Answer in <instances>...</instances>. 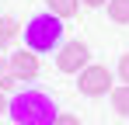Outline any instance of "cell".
<instances>
[{
	"label": "cell",
	"instance_id": "obj_1",
	"mask_svg": "<svg viewBox=\"0 0 129 125\" xmlns=\"http://www.w3.org/2000/svg\"><path fill=\"white\" fill-rule=\"evenodd\" d=\"M7 115L14 118V125H52L56 115H59V108H56V101L45 90L28 87V90L11 97V111Z\"/></svg>",
	"mask_w": 129,
	"mask_h": 125
},
{
	"label": "cell",
	"instance_id": "obj_2",
	"mask_svg": "<svg viewBox=\"0 0 129 125\" xmlns=\"http://www.w3.org/2000/svg\"><path fill=\"white\" fill-rule=\"evenodd\" d=\"M24 45L31 49V52H52V49H59L63 45V18H56V14H35V18L24 24Z\"/></svg>",
	"mask_w": 129,
	"mask_h": 125
},
{
	"label": "cell",
	"instance_id": "obj_3",
	"mask_svg": "<svg viewBox=\"0 0 129 125\" xmlns=\"http://www.w3.org/2000/svg\"><path fill=\"white\" fill-rule=\"evenodd\" d=\"M112 87H115V73L101 62H91L77 73V90L84 97H105V94H112Z\"/></svg>",
	"mask_w": 129,
	"mask_h": 125
},
{
	"label": "cell",
	"instance_id": "obj_4",
	"mask_svg": "<svg viewBox=\"0 0 129 125\" xmlns=\"http://www.w3.org/2000/svg\"><path fill=\"white\" fill-rule=\"evenodd\" d=\"M84 66H91V49H87V42H80V38H70V42H63L59 49H56V70L59 73H80Z\"/></svg>",
	"mask_w": 129,
	"mask_h": 125
},
{
	"label": "cell",
	"instance_id": "obj_5",
	"mask_svg": "<svg viewBox=\"0 0 129 125\" xmlns=\"http://www.w3.org/2000/svg\"><path fill=\"white\" fill-rule=\"evenodd\" d=\"M7 62H11V70H14V77L24 83L39 80V73H42V59H39V52H31L28 45L24 49H14L11 56H7Z\"/></svg>",
	"mask_w": 129,
	"mask_h": 125
},
{
	"label": "cell",
	"instance_id": "obj_6",
	"mask_svg": "<svg viewBox=\"0 0 129 125\" xmlns=\"http://www.w3.org/2000/svg\"><path fill=\"white\" fill-rule=\"evenodd\" d=\"M80 7H84L80 0H45V11H49V14H56V18H63V21L73 18Z\"/></svg>",
	"mask_w": 129,
	"mask_h": 125
},
{
	"label": "cell",
	"instance_id": "obj_7",
	"mask_svg": "<svg viewBox=\"0 0 129 125\" xmlns=\"http://www.w3.org/2000/svg\"><path fill=\"white\" fill-rule=\"evenodd\" d=\"M108 101H112V108H115V115H129V83H119V87H112Z\"/></svg>",
	"mask_w": 129,
	"mask_h": 125
},
{
	"label": "cell",
	"instance_id": "obj_8",
	"mask_svg": "<svg viewBox=\"0 0 129 125\" xmlns=\"http://www.w3.org/2000/svg\"><path fill=\"white\" fill-rule=\"evenodd\" d=\"M105 11H108V21H115V24H129V0H108Z\"/></svg>",
	"mask_w": 129,
	"mask_h": 125
},
{
	"label": "cell",
	"instance_id": "obj_9",
	"mask_svg": "<svg viewBox=\"0 0 129 125\" xmlns=\"http://www.w3.org/2000/svg\"><path fill=\"white\" fill-rule=\"evenodd\" d=\"M14 38H18V21H14V18H4V14H0V49H7Z\"/></svg>",
	"mask_w": 129,
	"mask_h": 125
},
{
	"label": "cell",
	"instance_id": "obj_10",
	"mask_svg": "<svg viewBox=\"0 0 129 125\" xmlns=\"http://www.w3.org/2000/svg\"><path fill=\"white\" fill-rule=\"evenodd\" d=\"M14 87H18V77H14L11 62H7V59H0V90H4V94H11Z\"/></svg>",
	"mask_w": 129,
	"mask_h": 125
},
{
	"label": "cell",
	"instance_id": "obj_11",
	"mask_svg": "<svg viewBox=\"0 0 129 125\" xmlns=\"http://www.w3.org/2000/svg\"><path fill=\"white\" fill-rule=\"evenodd\" d=\"M52 125H80V118H77L73 111H59V115H56V122H52Z\"/></svg>",
	"mask_w": 129,
	"mask_h": 125
},
{
	"label": "cell",
	"instance_id": "obj_12",
	"mask_svg": "<svg viewBox=\"0 0 129 125\" xmlns=\"http://www.w3.org/2000/svg\"><path fill=\"white\" fill-rule=\"evenodd\" d=\"M115 77H119L122 83H129V52L122 56V59H119V70H115Z\"/></svg>",
	"mask_w": 129,
	"mask_h": 125
},
{
	"label": "cell",
	"instance_id": "obj_13",
	"mask_svg": "<svg viewBox=\"0 0 129 125\" xmlns=\"http://www.w3.org/2000/svg\"><path fill=\"white\" fill-rule=\"evenodd\" d=\"M7 111H11V101H7V94H4V90H0V118H4V115H7Z\"/></svg>",
	"mask_w": 129,
	"mask_h": 125
},
{
	"label": "cell",
	"instance_id": "obj_14",
	"mask_svg": "<svg viewBox=\"0 0 129 125\" xmlns=\"http://www.w3.org/2000/svg\"><path fill=\"white\" fill-rule=\"evenodd\" d=\"M80 4H84V7H105L108 0H80Z\"/></svg>",
	"mask_w": 129,
	"mask_h": 125
}]
</instances>
